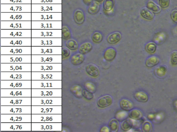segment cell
Segmentation results:
<instances>
[{
  "instance_id": "277c9868",
  "label": "cell",
  "mask_w": 177,
  "mask_h": 132,
  "mask_svg": "<svg viewBox=\"0 0 177 132\" xmlns=\"http://www.w3.org/2000/svg\"><path fill=\"white\" fill-rule=\"evenodd\" d=\"M117 54L116 49L113 47L107 48L103 53V57L106 61L112 62L115 59Z\"/></svg>"
},
{
  "instance_id": "44dd1931",
  "label": "cell",
  "mask_w": 177,
  "mask_h": 132,
  "mask_svg": "<svg viewBox=\"0 0 177 132\" xmlns=\"http://www.w3.org/2000/svg\"><path fill=\"white\" fill-rule=\"evenodd\" d=\"M147 8L154 13H158L161 11V8L153 2L149 1L147 4Z\"/></svg>"
},
{
  "instance_id": "52a82bcc",
  "label": "cell",
  "mask_w": 177,
  "mask_h": 132,
  "mask_svg": "<svg viewBox=\"0 0 177 132\" xmlns=\"http://www.w3.org/2000/svg\"><path fill=\"white\" fill-rule=\"evenodd\" d=\"M119 106L122 110L129 112L134 108V104L132 101L129 99L122 98L119 101Z\"/></svg>"
},
{
  "instance_id": "2e32d148",
  "label": "cell",
  "mask_w": 177,
  "mask_h": 132,
  "mask_svg": "<svg viewBox=\"0 0 177 132\" xmlns=\"http://www.w3.org/2000/svg\"><path fill=\"white\" fill-rule=\"evenodd\" d=\"M115 0H104L103 4V10L106 12H110L115 6Z\"/></svg>"
},
{
  "instance_id": "9a60e30c",
  "label": "cell",
  "mask_w": 177,
  "mask_h": 132,
  "mask_svg": "<svg viewBox=\"0 0 177 132\" xmlns=\"http://www.w3.org/2000/svg\"><path fill=\"white\" fill-rule=\"evenodd\" d=\"M124 110H120L115 114V117L119 122H121L129 117V112Z\"/></svg>"
},
{
  "instance_id": "7c38bea8",
  "label": "cell",
  "mask_w": 177,
  "mask_h": 132,
  "mask_svg": "<svg viewBox=\"0 0 177 132\" xmlns=\"http://www.w3.org/2000/svg\"><path fill=\"white\" fill-rule=\"evenodd\" d=\"M100 8L101 6L99 2L94 1L93 3L89 6L87 10L90 14L95 15L99 13Z\"/></svg>"
},
{
  "instance_id": "4316f807",
  "label": "cell",
  "mask_w": 177,
  "mask_h": 132,
  "mask_svg": "<svg viewBox=\"0 0 177 132\" xmlns=\"http://www.w3.org/2000/svg\"><path fill=\"white\" fill-rule=\"evenodd\" d=\"M70 49L65 46H62V57L63 59L70 56Z\"/></svg>"
},
{
  "instance_id": "f1b7e54d",
  "label": "cell",
  "mask_w": 177,
  "mask_h": 132,
  "mask_svg": "<svg viewBox=\"0 0 177 132\" xmlns=\"http://www.w3.org/2000/svg\"><path fill=\"white\" fill-rule=\"evenodd\" d=\"M171 0H159L160 6L163 8H166L169 6Z\"/></svg>"
},
{
  "instance_id": "ffe728a7",
  "label": "cell",
  "mask_w": 177,
  "mask_h": 132,
  "mask_svg": "<svg viewBox=\"0 0 177 132\" xmlns=\"http://www.w3.org/2000/svg\"><path fill=\"white\" fill-rule=\"evenodd\" d=\"M119 122L116 118H114L109 122L108 126L110 129V132H117L118 131L119 127Z\"/></svg>"
},
{
  "instance_id": "30bf717a",
  "label": "cell",
  "mask_w": 177,
  "mask_h": 132,
  "mask_svg": "<svg viewBox=\"0 0 177 132\" xmlns=\"http://www.w3.org/2000/svg\"><path fill=\"white\" fill-rule=\"evenodd\" d=\"M62 46H65L71 50L75 51L78 49L79 44L77 40L73 38L64 41V43L62 44Z\"/></svg>"
},
{
  "instance_id": "8992f818",
  "label": "cell",
  "mask_w": 177,
  "mask_h": 132,
  "mask_svg": "<svg viewBox=\"0 0 177 132\" xmlns=\"http://www.w3.org/2000/svg\"><path fill=\"white\" fill-rule=\"evenodd\" d=\"M122 38V35L120 32H114L109 35L107 38L108 43L111 45H115L118 43Z\"/></svg>"
},
{
  "instance_id": "7402d4cb",
  "label": "cell",
  "mask_w": 177,
  "mask_h": 132,
  "mask_svg": "<svg viewBox=\"0 0 177 132\" xmlns=\"http://www.w3.org/2000/svg\"><path fill=\"white\" fill-rule=\"evenodd\" d=\"M92 40L95 43H99L102 42L103 39V36L102 32L96 31L92 35Z\"/></svg>"
},
{
  "instance_id": "e0dca14e",
  "label": "cell",
  "mask_w": 177,
  "mask_h": 132,
  "mask_svg": "<svg viewBox=\"0 0 177 132\" xmlns=\"http://www.w3.org/2000/svg\"><path fill=\"white\" fill-rule=\"evenodd\" d=\"M121 129L124 131H127L133 128V124L131 118L129 117L126 120L121 122Z\"/></svg>"
},
{
  "instance_id": "603a6c76",
  "label": "cell",
  "mask_w": 177,
  "mask_h": 132,
  "mask_svg": "<svg viewBox=\"0 0 177 132\" xmlns=\"http://www.w3.org/2000/svg\"><path fill=\"white\" fill-rule=\"evenodd\" d=\"M84 89L88 90L90 92L94 94L97 90V87L93 82H88L84 84Z\"/></svg>"
},
{
  "instance_id": "5bb4252c",
  "label": "cell",
  "mask_w": 177,
  "mask_h": 132,
  "mask_svg": "<svg viewBox=\"0 0 177 132\" xmlns=\"http://www.w3.org/2000/svg\"><path fill=\"white\" fill-rule=\"evenodd\" d=\"M83 90L82 87L80 85H75L71 88V92L75 97L80 99L83 97Z\"/></svg>"
},
{
  "instance_id": "1f68e13d",
  "label": "cell",
  "mask_w": 177,
  "mask_h": 132,
  "mask_svg": "<svg viewBox=\"0 0 177 132\" xmlns=\"http://www.w3.org/2000/svg\"><path fill=\"white\" fill-rule=\"evenodd\" d=\"M94 0H83V1L84 4L86 5L89 6L92 3H93Z\"/></svg>"
},
{
  "instance_id": "ba28073f",
  "label": "cell",
  "mask_w": 177,
  "mask_h": 132,
  "mask_svg": "<svg viewBox=\"0 0 177 132\" xmlns=\"http://www.w3.org/2000/svg\"><path fill=\"white\" fill-rule=\"evenodd\" d=\"M93 46L90 42L86 41L81 44L79 46L78 52L81 54L85 55L89 53L93 49Z\"/></svg>"
},
{
  "instance_id": "8fae6325",
  "label": "cell",
  "mask_w": 177,
  "mask_h": 132,
  "mask_svg": "<svg viewBox=\"0 0 177 132\" xmlns=\"http://www.w3.org/2000/svg\"><path fill=\"white\" fill-rule=\"evenodd\" d=\"M134 97L136 101L140 102L146 103L148 100V96L147 94L142 91L136 92Z\"/></svg>"
},
{
  "instance_id": "6da1fadb",
  "label": "cell",
  "mask_w": 177,
  "mask_h": 132,
  "mask_svg": "<svg viewBox=\"0 0 177 132\" xmlns=\"http://www.w3.org/2000/svg\"><path fill=\"white\" fill-rule=\"evenodd\" d=\"M113 98L110 95H106L98 99L97 105L100 108L108 107L113 104Z\"/></svg>"
},
{
  "instance_id": "d6986e66",
  "label": "cell",
  "mask_w": 177,
  "mask_h": 132,
  "mask_svg": "<svg viewBox=\"0 0 177 132\" xmlns=\"http://www.w3.org/2000/svg\"><path fill=\"white\" fill-rule=\"evenodd\" d=\"M160 60L159 57L156 56H152L148 58L145 62V65L147 67L152 68L159 64Z\"/></svg>"
},
{
  "instance_id": "d4e9b609",
  "label": "cell",
  "mask_w": 177,
  "mask_h": 132,
  "mask_svg": "<svg viewBox=\"0 0 177 132\" xmlns=\"http://www.w3.org/2000/svg\"><path fill=\"white\" fill-rule=\"evenodd\" d=\"M141 129L143 132H151L152 130V126L150 123L147 121L143 123Z\"/></svg>"
},
{
  "instance_id": "83f0119b",
  "label": "cell",
  "mask_w": 177,
  "mask_h": 132,
  "mask_svg": "<svg viewBox=\"0 0 177 132\" xmlns=\"http://www.w3.org/2000/svg\"><path fill=\"white\" fill-rule=\"evenodd\" d=\"M171 64L177 65V51H174L171 54Z\"/></svg>"
},
{
  "instance_id": "3957f363",
  "label": "cell",
  "mask_w": 177,
  "mask_h": 132,
  "mask_svg": "<svg viewBox=\"0 0 177 132\" xmlns=\"http://www.w3.org/2000/svg\"><path fill=\"white\" fill-rule=\"evenodd\" d=\"M73 19L75 23L78 25L83 24L85 21V15L83 11L77 9L73 13Z\"/></svg>"
},
{
  "instance_id": "4dcf8cb0",
  "label": "cell",
  "mask_w": 177,
  "mask_h": 132,
  "mask_svg": "<svg viewBox=\"0 0 177 132\" xmlns=\"http://www.w3.org/2000/svg\"><path fill=\"white\" fill-rule=\"evenodd\" d=\"M99 131L100 132H110V130L108 126H104L101 128Z\"/></svg>"
},
{
  "instance_id": "ac0fdd59",
  "label": "cell",
  "mask_w": 177,
  "mask_h": 132,
  "mask_svg": "<svg viewBox=\"0 0 177 132\" xmlns=\"http://www.w3.org/2000/svg\"><path fill=\"white\" fill-rule=\"evenodd\" d=\"M140 14L142 17L148 20H152L154 18V14L148 8H144L140 11Z\"/></svg>"
},
{
  "instance_id": "9c48e42d",
  "label": "cell",
  "mask_w": 177,
  "mask_h": 132,
  "mask_svg": "<svg viewBox=\"0 0 177 132\" xmlns=\"http://www.w3.org/2000/svg\"><path fill=\"white\" fill-rule=\"evenodd\" d=\"M61 30L62 41H67L72 38L71 30L67 25L62 24Z\"/></svg>"
},
{
  "instance_id": "7a4b0ae2",
  "label": "cell",
  "mask_w": 177,
  "mask_h": 132,
  "mask_svg": "<svg viewBox=\"0 0 177 132\" xmlns=\"http://www.w3.org/2000/svg\"><path fill=\"white\" fill-rule=\"evenodd\" d=\"M85 59L84 55L77 52L72 54L70 57V61L75 66H78L82 64Z\"/></svg>"
},
{
  "instance_id": "484cf974",
  "label": "cell",
  "mask_w": 177,
  "mask_h": 132,
  "mask_svg": "<svg viewBox=\"0 0 177 132\" xmlns=\"http://www.w3.org/2000/svg\"><path fill=\"white\" fill-rule=\"evenodd\" d=\"M83 96L87 100H91L94 98V94L88 90L84 89L83 90Z\"/></svg>"
},
{
  "instance_id": "d6a6232c",
  "label": "cell",
  "mask_w": 177,
  "mask_h": 132,
  "mask_svg": "<svg viewBox=\"0 0 177 132\" xmlns=\"http://www.w3.org/2000/svg\"><path fill=\"white\" fill-rule=\"evenodd\" d=\"M95 1H96L99 2H102L103 1H104V0H95Z\"/></svg>"
},
{
  "instance_id": "5b68a950",
  "label": "cell",
  "mask_w": 177,
  "mask_h": 132,
  "mask_svg": "<svg viewBox=\"0 0 177 132\" xmlns=\"http://www.w3.org/2000/svg\"><path fill=\"white\" fill-rule=\"evenodd\" d=\"M86 71L87 74L93 77H97L100 75L99 68L94 64H89L86 66Z\"/></svg>"
},
{
  "instance_id": "f546056e",
  "label": "cell",
  "mask_w": 177,
  "mask_h": 132,
  "mask_svg": "<svg viewBox=\"0 0 177 132\" xmlns=\"http://www.w3.org/2000/svg\"><path fill=\"white\" fill-rule=\"evenodd\" d=\"M171 18L172 20L177 24V10H173L171 13Z\"/></svg>"
},
{
  "instance_id": "cb8c5ba5",
  "label": "cell",
  "mask_w": 177,
  "mask_h": 132,
  "mask_svg": "<svg viewBox=\"0 0 177 132\" xmlns=\"http://www.w3.org/2000/svg\"><path fill=\"white\" fill-rule=\"evenodd\" d=\"M156 46L153 42H150L147 43L145 46V50L148 53H153L156 52Z\"/></svg>"
},
{
  "instance_id": "4fadbf2b",
  "label": "cell",
  "mask_w": 177,
  "mask_h": 132,
  "mask_svg": "<svg viewBox=\"0 0 177 132\" xmlns=\"http://www.w3.org/2000/svg\"><path fill=\"white\" fill-rule=\"evenodd\" d=\"M129 117L135 120H141L143 117L142 112L137 108H133L129 112Z\"/></svg>"
}]
</instances>
